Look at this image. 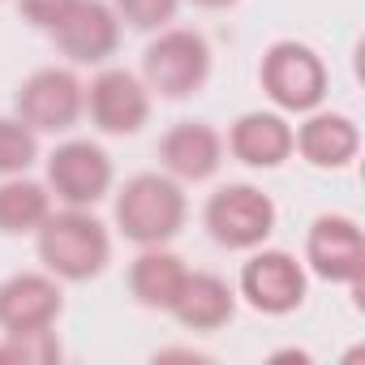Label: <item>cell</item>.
I'll use <instances>...</instances> for the list:
<instances>
[{
    "label": "cell",
    "instance_id": "cell-1",
    "mask_svg": "<svg viewBox=\"0 0 365 365\" xmlns=\"http://www.w3.org/2000/svg\"><path fill=\"white\" fill-rule=\"evenodd\" d=\"M39 237V258L56 279L82 284L95 279L108 258H112V237L108 228L91 215V207H65V211H48V220L35 228Z\"/></svg>",
    "mask_w": 365,
    "mask_h": 365
},
{
    "label": "cell",
    "instance_id": "cell-2",
    "mask_svg": "<svg viewBox=\"0 0 365 365\" xmlns=\"http://www.w3.org/2000/svg\"><path fill=\"white\" fill-rule=\"evenodd\" d=\"M190 202L180 180L168 172H138L116 194V224L133 245H163L185 228Z\"/></svg>",
    "mask_w": 365,
    "mask_h": 365
},
{
    "label": "cell",
    "instance_id": "cell-3",
    "mask_svg": "<svg viewBox=\"0 0 365 365\" xmlns=\"http://www.w3.org/2000/svg\"><path fill=\"white\" fill-rule=\"evenodd\" d=\"M207 73H211V48L198 31H185V26H163L142 56L146 91H159L163 99L194 95L207 82Z\"/></svg>",
    "mask_w": 365,
    "mask_h": 365
},
{
    "label": "cell",
    "instance_id": "cell-4",
    "mask_svg": "<svg viewBox=\"0 0 365 365\" xmlns=\"http://www.w3.org/2000/svg\"><path fill=\"white\" fill-rule=\"evenodd\" d=\"M258 78H262V91L271 95V103L284 112H314L327 99V65L314 48H305L297 39L271 43Z\"/></svg>",
    "mask_w": 365,
    "mask_h": 365
},
{
    "label": "cell",
    "instance_id": "cell-5",
    "mask_svg": "<svg viewBox=\"0 0 365 365\" xmlns=\"http://www.w3.org/2000/svg\"><path fill=\"white\" fill-rule=\"evenodd\" d=\"M207 232L224 250H258L275 232V202L254 190V185H224L211 194L207 211Z\"/></svg>",
    "mask_w": 365,
    "mask_h": 365
},
{
    "label": "cell",
    "instance_id": "cell-6",
    "mask_svg": "<svg viewBox=\"0 0 365 365\" xmlns=\"http://www.w3.org/2000/svg\"><path fill=\"white\" fill-rule=\"evenodd\" d=\"M14 116H22L35 133H65L78 125V116L86 112V86L69 73V69H35L18 99H14Z\"/></svg>",
    "mask_w": 365,
    "mask_h": 365
},
{
    "label": "cell",
    "instance_id": "cell-7",
    "mask_svg": "<svg viewBox=\"0 0 365 365\" xmlns=\"http://www.w3.org/2000/svg\"><path fill=\"white\" fill-rule=\"evenodd\" d=\"M305 262L318 279L331 284H348L361 292V275H365V237L356 228V220L348 215H318L309 224L305 237Z\"/></svg>",
    "mask_w": 365,
    "mask_h": 365
},
{
    "label": "cell",
    "instance_id": "cell-8",
    "mask_svg": "<svg viewBox=\"0 0 365 365\" xmlns=\"http://www.w3.org/2000/svg\"><path fill=\"white\" fill-rule=\"evenodd\" d=\"M48 185L65 207H95L112 190V159L103 146L73 138L48 155Z\"/></svg>",
    "mask_w": 365,
    "mask_h": 365
},
{
    "label": "cell",
    "instance_id": "cell-9",
    "mask_svg": "<svg viewBox=\"0 0 365 365\" xmlns=\"http://www.w3.org/2000/svg\"><path fill=\"white\" fill-rule=\"evenodd\" d=\"M241 297L258 314H292L305 301V271L288 250H258L241 267Z\"/></svg>",
    "mask_w": 365,
    "mask_h": 365
},
{
    "label": "cell",
    "instance_id": "cell-10",
    "mask_svg": "<svg viewBox=\"0 0 365 365\" xmlns=\"http://www.w3.org/2000/svg\"><path fill=\"white\" fill-rule=\"evenodd\" d=\"M48 35L73 65H103L120 43V18L103 0H73Z\"/></svg>",
    "mask_w": 365,
    "mask_h": 365
},
{
    "label": "cell",
    "instance_id": "cell-11",
    "mask_svg": "<svg viewBox=\"0 0 365 365\" xmlns=\"http://www.w3.org/2000/svg\"><path fill=\"white\" fill-rule=\"evenodd\" d=\"M86 112L95 120V129L125 138V133H138L146 125V116H150V91L129 69H103L86 86Z\"/></svg>",
    "mask_w": 365,
    "mask_h": 365
},
{
    "label": "cell",
    "instance_id": "cell-12",
    "mask_svg": "<svg viewBox=\"0 0 365 365\" xmlns=\"http://www.w3.org/2000/svg\"><path fill=\"white\" fill-rule=\"evenodd\" d=\"M65 301L56 275L39 271H18L0 284V331L5 335H26V331H48L56 327Z\"/></svg>",
    "mask_w": 365,
    "mask_h": 365
},
{
    "label": "cell",
    "instance_id": "cell-13",
    "mask_svg": "<svg viewBox=\"0 0 365 365\" xmlns=\"http://www.w3.org/2000/svg\"><path fill=\"white\" fill-rule=\"evenodd\" d=\"M159 159H163L168 176H176V180H207L224 163V138L207 120H180L163 133Z\"/></svg>",
    "mask_w": 365,
    "mask_h": 365
},
{
    "label": "cell",
    "instance_id": "cell-14",
    "mask_svg": "<svg viewBox=\"0 0 365 365\" xmlns=\"http://www.w3.org/2000/svg\"><path fill=\"white\" fill-rule=\"evenodd\" d=\"M168 314H176V322L190 331H220L237 314V292L228 288V279L211 271H190Z\"/></svg>",
    "mask_w": 365,
    "mask_h": 365
},
{
    "label": "cell",
    "instance_id": "cell-15",
    "mask_svg": "<svg viewBox=\"0 0 365 365\" xmlns=\"http://www.w3.org/2000/svg\"><path fill=\"white\" fill-rule=\"evenodd\" d=\"M292 150L305 155V163L314 168H348L361 150V129L339 116V112H314L297 133H292Z\"/></svg>",
    "mask_w": 365,
    "mask_h": 365
},
{
    "label": "cell",
    "instance_id": "cell-16",
    "mask_svg": "<svg viewBox=\"0 0 365 365\" xmlns=\"http://www.w3.org/2000/svg\"><path fill=\"white\" fill-rule=\"evenodd\" d=\"M228 150L250 168H279L292 155V125L279 112H245L228 133Z\"/></svg>",
    "mask_w": 365,
    "mask_h": 365
},
{
    "label": "cell",
    "instance_id": "cell-17",
    "mask_svg": "<svg viewBox=\"0 0 365 365\" xmlns=\"http://www.w3.org/2000/svg\"><path fill=\"white\" fill-rule=\"evenodd\" d=\"M185 275H190V267L180 262L172 250L142 245V254L129 267V292L146 309H172V301H176L180 284H185Z\"/></svg>",
    "mask_w": 365,
    "mask_h": 365
},
{
    "label": "cell",
    "instance_id": "cell-18",
    "mask_svg": "<svg viewBox=\"0 0 365 365\" xmlns=\"http://www.w3.org/2000/svg\"><path fill=\"white\" fill-rule=\"evenodd\" d=\"M52 211V194L39 180H26V176H5L0 185V232L9 237H22V232H35Z\"/></svg>",
    "mask_w": 365,
    "mask_h": 365
},
{
    "label": "cell",
    "instance_id": "cell-19",
    "mask_svg": "<svg viewBox=\"0 0 365 365\" xmlns=\"http://www.w3.org/2000/svg\"><path fill=\"white\" fill-rule=\"evenodd\" d=\"M39 159V133L22 116H0V176H22Z\"/></svg>",
    "mask_w": 365,
    "mask_h": 365
},
{
    "label": "cell",
    "instance_id": "cell-20",
    "mask_svg": "<svg viewBox=\"0 0 365 365\" xmlns=\"http://www.w3.org/2000/svg\"><path fill=\"white\" fill-rule=\"evenodd\" d=\"M176 5H180V0H116L112 9L133 31H163L176 18Z\"/></svg>",
    "mask_w": 365,
    "mask_h": 365
},
{
    "label": "cell",
    "instance_id": "cell-21",
    "mask_svg": "<svg viewBox=\"0 0 365 365\" xmlns=\"http://www.w3.org/2000/svg\"><path fill=\"white\" fill-rule=\"evenodd\" d=\"M18 5H22V18H26L31 26L52 31V26L65 18V9L73 5V0H18Z\"/></svg>",
    "mask_w": 365,
    "mask_h": 365
},
{
    "label": "cell",
    "instance_id": "cell-22",
    "mask_svg": "<svg viewBox=\"0 0 365 365\" xmlns=\"http://www.w3.org/2000/svg\"><path fill=\"white\" fill-rule=\"evenodd\" d=\"M194 5H202V9H228V5H237V0H194Z\"/></svg>",
    "mask_w": 365,
    "mask_h": 365
}]
</instances>
